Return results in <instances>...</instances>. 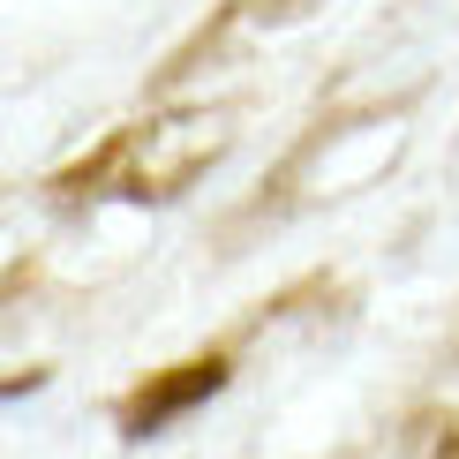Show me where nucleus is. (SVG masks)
<instances>
[{"mask_svg":"<svg viewBox=\"0 0 459 459\" xmlns=\"http://www.w3.org/2000/svg\"><path fill=\"white\" fill-rule=\"evenodd\" d=\"M226 143H234V128H226V113H151L136 128H113V136L91 151L83 166H68L61 196H136V204H159V196H181L188 181L204 174V166L226 159Z\"/></svg>","mask_w":459,"mask_h":459,"instance_id":"1","label":"nucleus"},{"mask_svg":"<svg viewBox=\"0 0 459 459\" xmlns=\"http://www.w3.org/2000/svg\"><path fill=\"white\" fill-rule=\"evenodd\" d=\"M226 385V361H181V369H166V377H151V385L128 399V437H151V429H166L174 414H188L196 399H212Z\"/></svg>","mask_w":459,"mask_h":459,"instance_id":"2","label":"nucleus"},{"mask_svg":"<svg viewBox=\"0 0 459 459\" xmlns=\"http://www.w3.org/2000/svg\"><path fill=\"white\" fill-rule=\"evenodd\" d=\"M437 459H459V429H452V437H445V445H437Z\"/></svg>","mask_w":459,"mask_h":459,"instance_id":"3","label":"nucleus"}]
</instances>
